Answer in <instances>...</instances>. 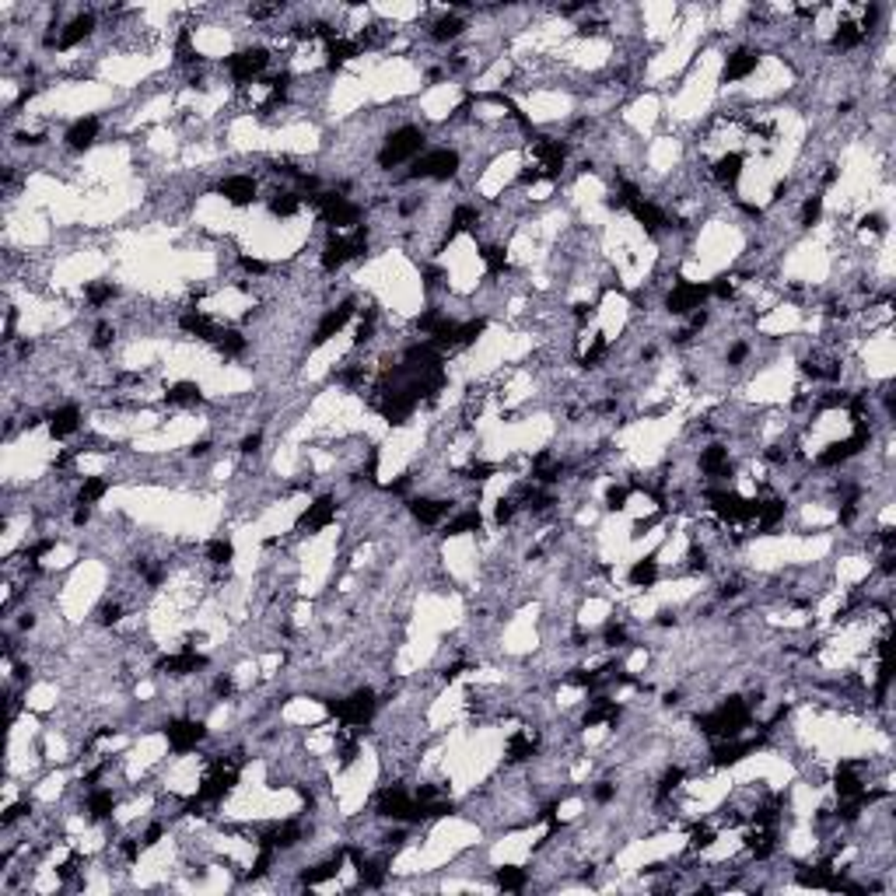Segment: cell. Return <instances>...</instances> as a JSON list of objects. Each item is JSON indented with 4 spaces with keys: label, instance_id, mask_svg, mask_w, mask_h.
<instances>
[{
    "label": "cell",
    "instance_id": "6da1fadb",
    "mask_svg": "<svg viewBox=\"0 0 896 896\" xmlns=\"http://www.w3.org/2000/svg\"><path fill=\"white\" fill-rule=\"evenodd\" d=\"M424 144H427V133L414 123H403V127H396L389 137L382 140V151H379V168H396V165H403V161H417L420 158V151H424Z\"/></svg>",
    "mask_w": 896,
    "mask_h": 896
},
{
    "label": "cell",
    "instance_id": "7a4b0ae2",
    "mask_svg": "<svg viewBox=\"0 0 896 896\" xmlns=\"http://www.w3.org/2000/svg\"><path fill=\"white\" fill-rule=\"evenodd\" d=\"M459 168H462V155H459L455 148H435V151H424V155L414 161V168H410L407 179H414V183H424V179H431V183H448V179L459 175Z\"/></svg>",
    "mask_w": 896,
    "mask_h": 896
},
{
    "label": "cell",
    "instance_id": "3957f363",
    "mask_svg": "<svg viewBox=\"0 0 896 896\" xmlns=\"http://www.w3.org/2000/svg\"><path fill=\"white\" fill-rule=\"evenodd\" d=\"M161 732H165V742H168L172 753L186 757V753H193L207 739V725L196 714H179V718H168Z\"/></svg>",
    "mask_w": 896,
    "mask_h": 896
},
{
    "label": "cell",
    "instance_id": "277c9868",
    "mask_svg": "<svg viewBox=\"0 0 896 896\" xmlns=\"http://www.w3.org/2000/svg\"><path fill=\"white\" fill-rule=\"evenodd\" d=\"M336 522V497L333 494H322V497H316L305 512L298 515V533H322V529H329Z\"/></svg>",
    "mask_w": 896,
    "mask_h": 896
},
{
    "label": "cell",
    "instance_id": "5b68a950",
    "mask_svg": "<svg viewBox=\"0 0 896 896\" xmlns=\"http://www.w3.org/2000/svg\"><path fill=\"white\" fill-rule=\"evenodd\" d=\"M757 67H760V49H753V46H739V49H732V53L725 57L721 81H725V85L746 81V77H753V74H757Z\"/></svg>",
    "mask_w": 896,
    "mask_h": 896
},
{
    "label": "cell",
    "instance_id": "8992f818",
    "mask_svg": "<svg viewBox=\"0 0 896 896\" xmlns=\"http://www.w3.org/2000/svg\"><path fill=\"white\" fill-rule=\"evenodd\" d=\"M214 190L221 193V200L231 207H249V203H256L259 183L253 175H224Z\"/></svg>",
    "mask_w": 896,
    "mask_h": 896
},
{
    "label": "cell",
    "instance_id": "52a82bcc",
    "mask_svg": "<svg viewBox=\"0 0 896 896\" xmlns=\"http://www.w3.org/2000/svg\"><path fill=\"white\" fill-rule=\"evenodd\" d=\"M81 407H74V403H64V407H53L49 414H46V427H49V438H57V442H64L70 435H77L81 431Z\"/></svg>",
    "mask_w": 896,
    "mask_h": 896
},
{
    "label": "cell",
    "instance_id": "ba28073f",
    "mask_svg": "<svg viewBox=\"0 0 896 896\" xmlns=\"http://www.w3.org/2000/svg\"><path fill=\"white\" fill-rule=\"evenodd\" d=\"M98 133H102V120H98V116H81V120H74V123L67 127L64 144L70 151H92Z\"/></svg>",
    "mask_w": 896,
    "mask_h": 896
},
{
    "label": "cell",
    "instance_id": "9c48e42d",
    "mask_svg": "<svg viewBox=\"0 0 896 896\" xmlns=\"http://www.w3.org/2000/svg\"><path fill=\"white\" fill-rule=\"evenodd\" d=\"M407 505H410V515H414L420 525H438L455 508V501H448V497H414Z\"/></svg>",
    "mask_w": 896,
    "mask_h": 896
},
{
    "label": "cell",
    "instance_id": "30bf717a",
    "mask_svg": "<svg viewBox=\"0 0 896 896\" xmlns=\"http://www.w3.org/2000/svg\"><path fill=\"white\" fill-rule=\"evenodd\" d=\"M466 18L459 14V11H445V14H438L435 22H427V39L431 42H459L462 35H466Z\"/></svg>",
    "mask_w": 896,
    "mask_h": 896
},
{
    "label": "cell",
    "instance_id": "8fae6325",
    "mask_svg": "<svg viewBox=\"0 0 896 896\" xmlns=\"http://www.w3.org/2000/svg\"><path fill=\"white\" fill-rule=\"evenodd\" d=\"M742 165H746V155H742V151H725L721 158H714V165H711V179H714L721 190H732L739 179H742Z\"/></svg>",
    "mask_w": 896,
    "mask_h": 896
},
{
    "label": "cell",
    "instance_id": "7c38bea8",
    "mask_svg": "<svg viewBox=\"0 0 896 896\" xmlns=\"http://www.w3.org/2000/svg\"><path fill=\"white\" fill-rule=\"evenodd\" d=\"M627 581L634 588H655V581H659V557H641V560H634L631 571H627Z\"/></svg>",
    "mask_w": 896,
    "mask_h": 896
},
{
    "label": "cell",
    "instance_id": "4fadbf2b",
    "mask_svg": "<svg viewBox=\"0 0 896 896\" xmlns=\"http://www.w3.org/2000/svg\"><path fill=\"white\" fill-rule=\"evenodd\" d=\"M203 399V389L196 382H172L165 389V403L168 407H196Z\"/></svg>",
    "mask_w": 896,
    "mask_h": 896
},
{
    "label": "cell",
    "instance_id": "5bb4252c",
    "mask_svg": "<svg viewBox=\"0 0 896 896\" xmlns=\"http://www.w3.org/2000/svg\"><path fill=\"white\" fill-rule=\"evenodd\" d=\"M483 518L477 508H466V512H459L455 518H448L445 522V536H466V533H480Z\"/></svg>",
    "mask_w": 896,
    "mask_h": 896
},
{
    "label": "cell",
    "instance_id": "9a60e30c",
    "mask_svg": "<svg viewBox=\"0 0 896 896\" xmlns=\"http://www.w3.org/2000/svg\"><path fill=\"white\" fill-rule=\"evenodd\" d=\"M105 490H109V480H102V477H85V480L77 483L74 505H98V501L105 497Z\"/></svg>",
    "mask_w": 896,
    "mask_h": 896
},
{
    "label": "cell",
    "instance_id": "2e32d148",
    "mask_svg": "<svg viewBox=\"0 0 896 896\" xmlns=\"http://www.w3.org/2000/svg\"><path fill=\"white\" fill-rule=\"evenodd\" d=\"M494 883L501 890H525L529 886V872L522 865H505V868H494Z\"/></svg>",
    "mask_w": 896,
    "mask_h": 896
},
{
    "label": "cell",
    "instance_id": "e0dca14e",
    "mask_svg": "<svg viewBox=\"0 0 896 896\" xmlns=\"http://www.w3.org/2000/svg\"><path fill=\"white\" fill-rule=\"evenodd\" d=\"M231 560H235V543L231 540L218 536V540L207 543V564L211 568H231Z\"/></svg>",
    "mask_w": 896,
    "mask_h": 896
},
{
    "label": "cell",
    "instance_id": "ac0fdd59",
    "mask_svg": "<svg viewBox=\"0 0 896 896\" xmlns=\"http://www.w3.org/2000/svg\"><path fill=\"white\" fill-rule=\"evenodd\" d=\"M116 294H120V291H116L112 281H98V284H88V291H85V301H88L92 309H102V305H109Z\"/></svg>",
    "mask_w": 896,
    "mask_h": 896
},
{
    "label": "cell",
    "instance_id": "d6986e66",
    "mask_svg": "<svg viewBox=\"0 0 896 896\" xmlns=\"http://www.w3.org/2000/svg\"><path fill=\"white\" fill-rule=\"evenodd\" d=\"M631 494H634V487L631 483H609L606 487V512H623L627 508V501H631Z\"/></svg>",
    "mask_w": 896,
    "mask_h": 896
}]
</instances>
